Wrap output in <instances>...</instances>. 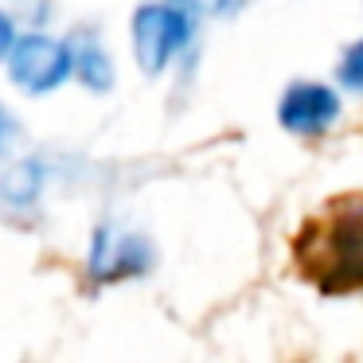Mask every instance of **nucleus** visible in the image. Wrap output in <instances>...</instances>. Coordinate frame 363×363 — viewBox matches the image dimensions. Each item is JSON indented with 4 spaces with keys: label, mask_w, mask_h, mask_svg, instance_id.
Masks as SVG:
<instances>
[{
    "label": "nucleus",
    "mask_w": 363,
    "mask_h": 363,
    "mask_svg": "<svg viewBox=\"0 0 363 363\" xmlns=\"http://www.w3.org/2000/svg\"><path fill=\"white\" fill-rule=\"evenodd\" d=\"M293 269L324 297L363 293V191L332 196L297 227Z\"/></svg>",
    "instance_id": "obj_1"
},
{
    "label": "nucleus",
    "mask_w": 363,
    "mask_h": 363,
    "mask_svg": "<svg viewBox=\"0 0 363 363\" xmlns=\"http://www.w3.org/2000/svg\"><path fill=\"white\" fill-rule=\"evenodd\" d=\"M191 24L188 12L176 9L172 0L168 4H145L133 16V48H137V63L141 71L160 74L168 63L176 59V51L188 43Z\"/></svg>",
    "instance_id": "obj_2"
},
{
    "label": "nucleus",
    "mask_w": 363,
    "mask_h": 363,
    "mask_svg": "<svg viewBox=\"0 0 363 363\" xmlns=\"http://www.w3.org/2000/svg\"><path fill=\"white\" fill-rule=\"evenodd\" d=\"M71 71H74L71 48L51 40V35H24L9 51V74L28 94H48V90L63 86Z\"/></svg>",
    "instance_id": "obj_3"
},
{
    "label": "nucleus",
    "mask_w": 363,
    "mask_h": 363,
    "mask_svg": "<svg viewBox=\"0 0 363 363\" xmlns=\"http://www.w3.org/2000/svg\"><path fill=\"white\" fill-rule=\"evenodd\" d=\"M277 113H281V125L289 129V133L316 137L336 121L340 102H336V94H332L328 86H320V82H297V86L285 90L281 110Z\"/></svg>",
    "instance_id": "obj_4"
},
{
    "label": "nucleus",
    "mask_w": 363,
    "mask_h": 363,
    "mask_svg": "<svg viewBox=\"0 0 363 363\" xmlns=\"http://www.w3.org/2000/svg\"><path fill=\"white\" fill-rule=\"evenodd\" d=\"M149 266V246L133 235H113V230H98L94 254H90V274L110 281V277L141 274Z\"/></svg>",
    "instance_id": "obj_5"
},
{
    "label": "nucleus",
    "mask_w": 363,
    "mask_h": 363,
    "mask_svg": "<svg viewBox=\"0 0 363 363\" xmlns=\"http://www.w3.org/2000/svg\"><path fill=\"white\" fill-rule=\"evenodd\" d=\"M43 176H40V164H16L9 168V172L0 176V199L12 207H24L35 199V191H40Z\"/></svg>",
    "instance_id": "obj_6"
},
{
    "label": "nucleus",
    "mask_w": 363,
    "mask_h": 363,
    "mask_svg": "<svg viewBox=\"0 0 363 363\" xmlns=\"http://www.w3.org/2000/svg\"><path fill=\"white\" fill-rule=\"evenodd\" d=\"M74 67H79V74H82V82L86 86H94V90H106L110 86V59L102 55L98 48H86V51H79V59H74Z\"/></svg>",
    "instance_id": "obj_7"
},
{
    "label": "nucleus",
    "mask_w": 363,
    "mask_h": 363,
    "mask_svg": "<svg viewBox=\"0 0 363 363\" xmlns=\"http://www.w3.org/2000/svg\"><path fill=\"white\" fill-rule=\"evenodd\" d=\"M340 82L363 94V40L344 51V59H340Z\"/></svg>",
    "instance_id": "obj_8"
},
{
    "label": "nucleus",
    "mask_w": 363,
    "mask_h": 363,
    "mask_svg": "<svg viewBox=\"0 0 363 363\" xmlns=\"http://www.w3.org/2000/svg\"><path fill=\"white\" fill-rule=\"evenodd\" d=\"M176 9H184L188 16H215L227 9V0H172Z\"/></svg>",
    "instance_id": "obj_9"
},
{
    "label": "nucleus",
    "mask_w": 363,
    "mask_h": 363,
    "mask_svg": "<svg viewBox=\"0 0 363 363\" xmlns=\"http://www.w3.org/2000/svg\"><path fill=\"white\" fill-rule=\"evenodd\" d=\"M16 137H20V121L12 118V113L4 110V106H0V157H4V152H9L12 145H16Z\"/></svg>",
    "instance_id": "obj_10"
},
{
    "label": "nucleus",
    "mask_w": 363,
    "mask_h": 363,
    "mask_svg": "<svg viewBox=\"0 0 363 363\" xmlns=\"http://www.w3.org/2000/svg\"><path fill=\"white\" fill-rule=\"evenodd\" d=\"M12 43H16V28H12V20L0 12V59H9Z\"/></svg>",
    "instance_id": "obj_11"
}]
</instances>
